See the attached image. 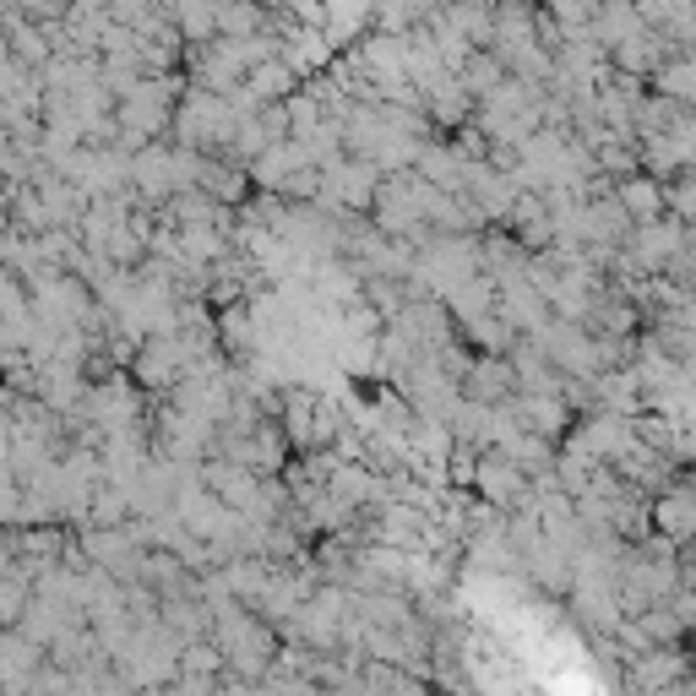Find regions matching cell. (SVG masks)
<instances>
[{"label":"cell","instance_id":"obj_1","mask_svg":"<svg viewBox=\"0 0 696 696\" xmlns=\"http://www.w3.org/2000/svg\"><path fill=\"white\" fill-rule=\"evenodd\" d=\"M474 484H479L484 495H490L495 506H517L522 495H528V474H517L506 457H490V463H479V468H474Z\"/></svg>","mask_w":696,"mask_h":696},{"label":"cell","instance_id":"obj_3","mask_svg":"<svg viewBox=\"0 0 696 696\" xmlns=\"http://www.w3.org/2000/svg\"><path fill=\"white\" fill-rule=\"evenodd\" d=\"M686 512H691L686 490H680V495H669V501H658V522H664V528L675 533V539H680V533H686Z\"/></svg>","mask_w":696,"mask_h":696},{"label":"cell","instance_id":"obj_2","mask_svg":"<svg viewBox=\"0 0 696 696\" xmlns=\"http://www.w3.org/2000/svg\"><path fill=\"white\" fill-rule=\"evenodd\" d=\"M658 202H664L658 180H626V185H620V207H626V213H637V218H653Z\"/></svg>","mask_w":696,"mask_h":696},{"label":"cell","instance_id":"obj_4","mask_svg":"<svg viewBox=\"0 0 696 696\" xmlns=\"http://www.w3.org/2000/svg\"><path fill=\"white\" fill-rule=\"evenodd\" d=\"M185 669H191V675H213V669H223V653H213V648H185Z\"/></svg>","mask_w":696,"mask_h":696}]
</instances>
